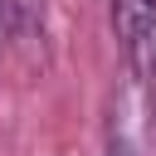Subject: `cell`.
Masks as SVG:
<instances>
[{
    "label": "cell",
    "mask_w": 156,
    "mask_h": 156,
    "mask_svg": "<svg viewBox=\"0 0 156 156\" xmlns=\"http://www.w3.org/2000/svg\"><path fill=\"white\" fill-rule=\"evenodd\" d=\"M151 20H156V0H112V29H117V39H122L127 63L141 58L146 34H151Z\"/></svg>",
    "instance_id": "6da1fadb"
},
{
    "label": "cell",
    "mask_w": 156,
    "mask_h": 156,
    "mask_svg": "<svg viewBox=\"0 0 156 156\" xmlns=\"http://www.w3.org/2000/svg\"><path fill=\"white\" fill-rule=\"evenodd\" d=\"M132 73L141 78V93H146V112H151V136H156V20H151L146 49H141V58L132 63Z\"/></svg>",
    "instance_id": "7a4b0ae2"
},
{
    "label": "cell",
    "mask_w": 156,
    "mask_h": 156,
    "mask_svg": "<svg viewBox=\"0 0 156 156\" xmlns=\"http://www.w3.org/2000/svg\"><path fill=\"white\" fill-rule=\"evenodd\" d=\"M107 156H136V151H132V141H127V132H117V127H112V136H107Z\"/></svg>",
    "instance_id": "3957f363"
},
{
    "label": "cell",
    "mask_w": 156,
    "mask_h": 156,
    "mask_svg": "<svg viewBox=\"0 0 156 156\" xmlns=\"http://www.w3.org/2000/svg\"><path fill=\"white\" fill-rule=\"evenodd\" d=\"M0 44H5V20H0Z\"/></svg>",
    "instance_id": "277c9868"
}]
</instances>
